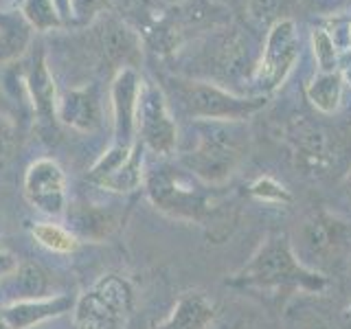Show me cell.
Here are the masks:
<instances>
[{"label": "cell", "mask_w": 351, "mask_h": 329, "mask_svg": "<svg viewBox=\"0 0 351 329\" xmlns=\"http://www.w3.org/2000/svg\"><path fill=\"white\" fill-rule=\"evenodd\" d=\"M44 290H47V279H44V272L38 266L25 263V266L18 268L14 292L20 296V299H38V296H42Z\"/></svg>", "instance_id": "44dd1931"}, {"label": "cell", "mask_w": 351, "mask_h": 329, "mask_svg": "<svg viewBox=\"0 0 351 329\" xmlns=\"http://www.w3.org/2000/svg\"><path fill=\"white\" fill-rule=\"evenodd\" d=\"M71 307V301L66 296L58 299H38V301H20L14 303L7 310L0 312V318L5 321L9 329H27L40 321L55 314H62Z\"/></svg>", "instance_id": "9a60e30c"}, {"label": "cell", "mask_w": 351, "mask_h": 329, "mask_svg": "<svg viewBox=\"0 0 351 329\" xmlns=\"http://www.w3.org/2000/svg\"><path fill=\"white\" fill-rule=\"evenodd\" d=\"M143 149H145L143 143H134L128 160L123 164H119L112 173H108L106 178H101L97 184L106 186L110 191H121V193L138 189L143 182Z\"/></svg>", "instance_id": "e0dca14e"}, {"label": "cell", "mask_w": 351, "mask_h": 329, "mask_svg": "<svg viewBox=\"0 0 351 329\" xmlns=\"http://www.w3.org/2000/svg\"><path fill=\"white\" fill-rule=\"evenodd\" d=\"M310 44H312V53H314L318 73H334V71H338L340 49H338L336 40L332 38V33H329L327 29H321V27L312 29Z\"/></svg>", "instance_id": "ac0fdd59"}, {"label": "cell", "mask_w": 351, "mask_h": 329, "mask_svg": "<svg viewBox=\"0 0 351 329\" xmlns=\"http://www.w3.org/2000/svg\"><path fill=\"white\" fill-rule=\"evenodd\" d=\"M3 151H5V145H3V138H0V158H3Z\"/></svg>", "instance_id": "f1b7e54d"}, {"label": "cell", "mask_w": 351, "mask_h": 329, "mask_svg": "<svg viewBox=\"0 0 351 329\" xmlns=\"http://www.w3.org/2000/svg\"><path fill=\"white\" fill-rule=\"evenodd\" d=\"M195 145L180 156V164L197 180L224 184L248 156V125L244 121H191Z\"/></svg>", "instance_id": "7a4b0ae2"}, {"label": "cell", "mask_w": 351, "mask_h": 329, "mask_svg": "<svg viewBox=\"0 0 351 329\" xmlns=\"http://www.w3.org/2000/svg\"><path fill=\"white\" fill-rule=\"evenodd\" d=\"M345 75L340 71L334 73H316L305 86V97L318 112L334 114L343 103Z\"/></svg>", "instance_id": "2e32d148"}, {"label": "cell", "mask_w": 351, "mask_h": 329, "mask_svg": "<svg viewBox=\"0 0 351 329\" xmlns=\"http://www.w3.org/2000/svg\"><path fill=\"white\" fill-rule=\"evenodd\" d=\"M345 244V222L329 213H314L301 226V246L314 259H329L338 255Z\"/></svg>", "instance_id": "8fae6325"}, {"label": "cell", "mask_w": 351, "mask_h": 329, "mask_svg": "<svg viewBox=\"0 0 351 329\" xmlns=\"http://www.w3.org/2000/svg\"><path fill=\"white\" fill-rule=\"evenodd\" d=\"M58 119L62 123L82 132H93L101 121L97 90L90 88H73L58 99Z\"/></svg>", "instance_id": "7c38bea8"}, {"label": "cell", "mask_w": 351, "mask_h": 329, "mask_svg": "<svg viewBox=\"0 0 351 329\" xmlns=\"http://www.w3.org/2000/svg\"><path fill=\"white\" fill-rule=\"evenodd\" d=\"M33 237H36L44 248H49L53 252H73L77 248V237L58 224H49V222L36 224Z\"/></svg>", "instance_id": "ffe728a7"}, {"label": "cell", "mask_w": 351, "mask_h": 329, "mask_svg": "<svg viewBox=\"0 0 351 329\" xmlns=\"http://www.w3.org/2000/svg\"><path fill=\"white\" fill-rule=\"evenodd\" d=\"M71 5V18L80 22H90L97 14L108 7V0H69Z\"/></svg>", "instance_id": "d4e9b609"}, {"label": "cell", "mask_w": 351, "mask_h": 329, "mask_svg": "<svg viewBox=\"0 0 351 329\" xmlns=\"http://www.w3.org/2000/svg\"><path fill=\"white\" fill-rule=\"evenodd\" d=\"M143 80L134 71V66L119 69L112 82V123H114V138L117 145L132 147L136 134V110H138V95H141Z\"/></svg>", "instance_id": "9c48e42d"}, {"label": "cell", "mask_w": 351, "mask_h": 329, "mask_svg": "<svg viewBox=\"0 0 351 329\" xmlns=\"http://www.w3.org/2000/svg\"><path fill=\"white\" fill-rule=\"evenodd\" d=\"M215 305L200 292H186L176 303L171 314L154 329H206L215 321Z\"/></svg>", "instance_id": "5bb4252c"}, {"label": "cell", "mask_w": 351, "mask_h": 329, "mask_svg": "<svg viewBox=\"0 0 351 329\" xmlns=\"http://www.w3.org/2000/svg\"><path fill=\"white\" fill-rule=\"evenodd\" d=\"M132 310V288L117 274H108L84 294L75 307L77 329H119Z\"/></svg>", "instance_id": "8992f818"}, {"label": "cell", "mask_w": 351, "mask_h": 329, "mask_svg": "<svg viewBox=\"0 0 351 329\" xmlns=\"http://www.w3.org/2000/svg\"><path fill=\"white\" fill-rule=\"evenodd\" d=\"M147 193L152 202L160 211L180 219L204 224L217 222L222 206L215 202V197L204 191L200 184L193 182L189 175L173 167H160L147 175Z\"/></svg>", "instance_id": "277c9868"}, {"label": "cell", "mask_w": 351, "mask_h": 329, "mask_svg": "<svg viewBox=\"0 0 351 329\" xmlns=\"http://www.w3.org/2000/svg\"><path fill=\"white\" fill-rule=\"evenodd\" d=\"M136 132L141 134L143 147L169 156L178 145V125L167 103V95L160 86L152 82L141 84L138 110H136Z\"/></svg>", "instance_id": "52a82bcc"}, {"label": "cell", "mask_w": 351, "mask_h": 329, "mask_svg": "<svg viewBox=\"0 0 351 329\" xmlns=\"http://www.w3.org/2000/svg\"><path fill=\"white\" fill-rule=\"evenodd\" d=\"M301 58V38L292 18H281L268 29L261 55L252 71L255 95L268 97L288 80L294 64Z\"/></svg>", "instance_id": "5b68a950"}, {"label": "cell", "mask_w": 351, "mask_h": 329, "mask_svg": "<svg viewBox=\"0 0 351 329\" xmlns=\"http://www.w3.org/2000/svg\"><path fill=\"white\" fill-rule=\"evenodd\" d=\"M11 268H14V261H11V257H7L5 252H0V274H5Z\"/></svg>", "instance_id": "4316f807"}, {"label": "cell", "mask_w": 351, "mask_h": 329, "mask_svg": "<svg viewBox=\"0 0 351 329\" xmlns=\"http://www.w3.org/2000/svg\"><path fill=\"white\" fill-rule=\"evenodd\" d=\"M349 195H351V173H349Z\"/></svg>", "instance_id": "f546056e"}, {"label": "cell", "mask_w": 351, "mask_h": 329, "mask_svg": "<svg viewBox=\"0 0 351 329\" xmlns=\"http://www.w3.org/2000/svg\"><path fill=\"white\" fill-rule=\"evenodd\" d=\"M27 200L42 213L60 215L66 206V178L62 167L51 158H40L25 175Z\"/></svg>", "instance_id": "ba28073f"}, {"label": "cell", "mask_w": 351, "mask_h": 329, "mask_svg": "<svg viewBox=\"0 0 351 329\" xmlns=\"http://www.w3.org/2000/svg\"><path fill=\"white\" fill-rule=\"evenodd\" d=\"M226 285L235 290H303L318 294L329 285V279L301 261L288 235L272 233L244 266L230 274Z\"/></svg>", "instance_id": "6da1fadb"}, {"label": "cell", "mask_w": 351, "mask_h": 329, "mask_svg": "<svg viewBox=\"0 0 351 329\" xmlns=\"http://www.w3.org/2000/svg\"><path fill=\"white\" fill-rule=\"evenodd\" d=\"M27 90L31 95V101L42 123L55 125L58 119V93H55V82L49 71V64L44 53L40 51L27 71Z\"/></svg>", "instance_id": "4fadbf2b"}, {"label": "cell", "mask_w": 351, "mask_h": 329, "mask_svg": "<svg viewBox=\"0 0 351 329\" xmlns=\"http://www.w3.org/2000/svg\"><path fill=\"white\" fill-rule=\"evenodd\" d=\"M248 193L252 197H257L259 202H268V204H288L292 202V193L285 189V186L274 180L272 175H261V178L252 180L248 186Z\"/></svg>", "instance_id": "7402d4cb"}, {"label": "cell", "mask_w": 351, "mask_h": 329, "mask_svg": "<svg viewBox=\"0 0 351 329\" xmlns=\"http://www.w3.org/2000/svg\"><path fill=\"white\" fill-rule=\"evenodd\" d=\"M0 36H3V29H0Z\"/></svg>", "instance_id": "4dcf8cb0"}, {"label": "cell", "mask_w": 351, "mask_h": 329, "mask_svg": "<svg viewBox=\"0 0 351 329\" xmlns=\"http://www.w3.org/2000/svg\"><path fill=\"white\" fill-rule=\"evenodd\" d=\"M288 141L294 151L296 167H301L305 169V173H314V175L329 171L336 154H332L329 134L323 127H318L312 121L301 117L288 127Z\"/></svg>", "instance_id": "30bf717a"}, {"label": "cell", "mask_w": 351, "mask_h": 329, "mask_svg": "<svg viewBox=\"0 0 351 329\" xmlns=\"http://www.w3.org/2000/svg\"><path fill=\"white\" fill-rule=\"evenodd\" d=\"M167 84L176 97V106L189 121H246L268 103V97L235 95L226 86L213 82L173 77Z\"/></svg>", "instance_id": "3957f363"}, {"label": "cell", "mask_w": 351, "mask_h": 329, "mask_svg": "<svg viewBox=\"0 0 351 329\" xmlns=\"http://www.w3.org/2000/svg\"><path fill=\"white\" fill-rule=\"evenodd\" d=\"M162 3H167V5H182V3H189V0H162Z\"/></svg>", "instance_id": "83f0119b"}, {"label": "cell", "mask_w": 351, "mask_h": 329, "mask_svg": "<svg viewBox=\"0 0 351 329\" xmlns=\"http://www.w3.org/2000/svg\"><path fill=\"white\" fill-rule=\"evenodd\" d=\"M108 224L110 219L106 213L101 211H95V208H84V211H80L75 215V226L82 230V233L86 237H101L108 233Z\"/></svg>", "instance_id": "cb8c5ba5"}, {"label": "cell", "mask_w": 351, "mask_h": 329, "mask_svg": "<svg viewBox=\"0 0 351 329\" xmlns=\"http://www.w3.org/2000/svg\"><path fill=\"white\" fill-rule=\"evenodd\" d=\"M283 0H248V18L255 22L257 27H272L274 22L281 20L279 11H281Z\"/></svg>", "instance_id": "603a6c76"}, {"label": "cell", "mask_w": 351, "mask_h": 329, "mask_svg": "<svg viewBox=\"0 0 351 329\" xmlns=\"http://www.w3.org/2000/svg\"><path fill=\"white\" fill-rule=\"evenodd\" d=\"M55 7H58L62 18H71V5H69V0H55Z\"/></svg>", "instance_id": "484cf974"}, {"label": "cell", "mask_w": 351, "mask_h": 329, "mask_svg": "<svg viewBox=\"0 0 351 329\" xmlns=\"http://www.w3.org/2000/svg\"><path fill=\"white\" fill-rule=\"evenodd\" d=\"M22 16L33 29L38 31H51L62 25V16L55 0H22Z\"/></svg>", "instance_id": "d6986e66"}]
</instances>
